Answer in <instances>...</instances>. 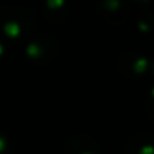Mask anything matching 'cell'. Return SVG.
<instances>
[]
</instances>
